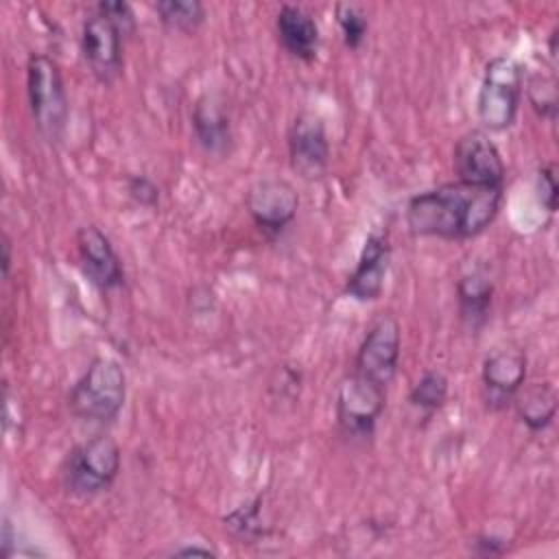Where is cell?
<instances>
[{
    "label": "cell",
    "instance_id": "1",
    "mask_svg": "<svg viewBox=\"0 0 559 559\" xmlns=\"http://www.w3.org/2000/svg\"><path fill=\"white\" fill-rule=\"evenodd\" d=\"M504 188L448 181L417 192L406 203V225L415 236L467 240L483 234L498 216Z\"/></svg>",
    "mask_w": 559,
    "mask_h": 559
},
{
    "label": "cell",
    "instance_id": "2",
    "mask_svg": "<svg viewBox=\"0 0 559 559\" xmlns=\"http://www.w3.org/2000/svg\"><path fill=\"white\" fill-rule=\"evenodd\" d=\"M127 400V373L109 356L94 358L68 393V408L76 419L92 424L114 421Z\"/></svg>",
    "mask_w": 559,
    "mask_h": 559
},
{
    "label": "cell",
    "instance_id": "3",
    "mask_svg": "<svg viewBox=\"0 0 559 559\" xmlns=\"http://www.w3.org/2000/svg\"><path fill=\"white\" fill-rule=\"evenodd\" d=\"M26 96L31 118L48 144H59L68 124V94L57 61L33 52L26 61Z\"/></svg>",
    "mask_w": 559,
    "mask_h": 559
},
{
    "label": "cell",
    "instance_id": "4",
    "mask_svg": "<svg viewBox=\"0 0 559 559\" xmlns=\"http://www.w3.org/2000/svg\"><path fill=\"white\" fill-rule=\"evenodd\" d=\"M122 467V450L109 435L74 445L61 465V485L70 496L92 498L107 491Z\"/></svg>",
    "mask_w": 559,
    "mask_h": 559
},
{
    "label": "cell",
    "instance_id": "5",
    "mask_svg": "<svg viewBox=\"0 0 559 559\" xmlns=\"http://www.w3.org/2000/svg\"><path fill=\"white\" fill-rule=\"evenodd\" d=\"M524 94V70L507 55L491 57L485 63L476 96V116L483 131H507L518 120Z\"/></svg>",
    "mask_w": 559,
    "mask_h": 559
},
{
    "label": "cell",
    "instance_id": "6",
    "mask_svg": "<svg viewBox=\"0 0 559 559\" xmlns=\"http://www.w3.org/2000/svg\"><path fill=\"white\" fill-rule=\"evenodd\" d=\"M386 391L349 373L336 391V428L349 441H369L384 411Z\"/></svg>",
    "mask_w": 559,
    "mask_h": 559
},
{
    "label": "cell",
    "instance_id": "7",
    "mask_svg": "<svg viewBox=\"0 0 559 559\" xmlns=\"http://www.w3.org/2000/svg\"><path fill=\"white\" fill-rule=\"evenodd\" d=\"M400 349H402L400 321L393 314H382L362 336L354 356L352 373L386 391L397 373Z\"/></svg>",
    "mask_w": 559,
    "mask_h": 559
},
{
    "label": "cell",
    "instance_id": "8",
    "mask_svg": "<svg viewBox=\"0 0 559 559\" xmlns=\"http://www.w3.org/2000/svg\"><path fill=\"white\" fill-rule=\"evenodd\" d=\"M124 33L105 13L94 9L81 26V52L90 72L105 85L122 74Z\"/></svg>",
    "mask_w": 559,
    "mask_h": 559
},
{
    "label": "cell",
    "instance_id": "9",
    "mask_svg": "<svg viewBox=\"0 0 559 559\" xmlns=\"http://www.w3.org/2000/svg\"><path fill=\"white\" fill-rule=\"evenodd\" d=\"M245 207L253 225L264 236L277 238L295 221L299 210V194L290 181L266 177L249 188Z\"/></svg>",
    "mask_w": 559,
    "mask_h": 559
},
{
    "label": "cell",
    "instance_id": "10",
    "mask_svg": "<svg viewBox=\"0 0 559 559\" xmlns=\"http://www.w3.org/2000/svg\"><path fill=\"white\" fill-rule=\"evenodd\" d=\"M452 166L459 181L504 188L507 166L496 142L483 129L465 131L452 151Z\"/></svg>",
    "mask_w": 559,
    "mask_h": 559
},
{
    "label": "cell",
    "instance_id": "11",
    "mask_svg": "<svg viewBox=\"0 0 559 559\" xmlns=\"http://www.w3.org/2000/svg\"><path fill=\"white\" fill-rule=\"evenodd\" d=\"M79 264L85 280L100 293L120 288L124 284L122 262L109 236L96 225H83L74 234Z\"/></svg>",
    "mask_w": 559,
    "mask_h": 559
},
{
    "label": "cell",
    "instance_id": "12",
    "mask_svg": "<svg viewBox=\"0 0 559 559\" xmlns=\"http://www.w3.org/2000/svg\"><path fill=\"white\" fill-rule=\"evenodd\" d=\"M290 168L301 179H319L330 164V140L321 116L304 111L288 129Z\"/></svg>",
    "mask_w": 559,
    "mask_h": 559
},
{
    "label": "cell",
    "instance_id": "13",
    "mask_svg": "<svg viewBox=\"0 0 559 559\" xmlns=\"http://www.w3.org/2000/svg\"><path fill=\"white\" fill-rule=\"evenodd\" d=\"M391 262V240L386 229H371L360 249L354 271L347 275L345 295L367 304L376 301L384 290V280Z\"/></svg>",
    "mask_w": 559,
    "mask_h": 559
},
{
    "label": "cell",
    "instance_id": "14",
    "mask_svg": "<svg viewBox=\"0 0 559 559\" xmlns=\"http://www.w3.org/2000/svg\"><path fill=\"white\" fill-rule=\"evenodd\" d=\"M526 354L515 347L496 349L483 360L480 384L487 408L502 411L511 406L515 393L526 382Z\"/></svg>",
    "mask_w": 559,
    "mask_h": 559
},
{
    "label": "cell",
    "instance_id": "15",
    "mask_svg": "<svg viewBox=\"0 0 559 559\" xmlns=\"http://www.w3.org/2000/svg\"><path fill=\"white\" fill-rule=\"evenodd\" d=\"M275 33L280 46L295 59L312 63L319 52L321 35L317 20L297 4H282L275 15Z\"/></svg>",
    "mask_w": 559,
    "mask_h": 559
},
{
    "label": "cell",
    "instance_id": "16",
    "mask_svg": "<svg viewBox=\"0 0 559 559\" xmlns=\"http://www.w3.org/2000/svg\"><path fill=\"white\" fill-rule=\"evenodd\" d=\"M192 131L207 155L223 157L231 148V122L223 100L216 94H203L192 107Z\"/></svg>",
    "mask_w": 559,
    "mask_h": 559
},
{
    "label": "cell",
    "instance_id": "17",
    "mask_svg": "<svg viewBox=\"0 0 559 559\" xmlns=\"http://www.w3.org/2000/svg\"><path fill=\"white\" fill-rule=\"evenodd\" d=\"M491 304L493 280L485 269H472L456 280V312L469 332L485 328L491 317Z\"/></svg>",
    "mask_w": 559,
    "mask_h": 559
},
{
    "label": "cell",
    "instance_id": "18",
    "mask_svg": "<svg viewBox=\"0 0 559 559\" xmlns=\"http://www.w3.org/2000/svg\"><path fill=\"white\" fill-rule=\"evenodd\" d=\"M511 406L515 408L518 419L531 432H542L555 419L557 395L548 382H533V384L524 382L522 389L515 393Z\"/></svg>",
    "mask_w": 559,
    "mask_h": 559
},
{
    "label": "cell",
    "instance_id": "19",
    "mask_svg": "<svg viewBox=\"0 0 559 559\" xmlns=\"http://www.w3.org/2000/svg\"><path fill=\"white\" fill-rule=\"evenodd\" d=\"M448 391H450L448 376L441 369H426L417 378V382L411 386L408 402L413 408L430 415V413H437L439 408H443V404L448 400Z\"/></svg>",
    "mask_w": 559,
    "mask_h": 559
},
{
    "label": "cell",
    "instance_id": "20",
    "mask_svg": "<svg viewBox=\"0 0 559 559\" xmlns=\"http://www.w3.org/2000/svg\"><path fill=\"white\" fill-rule=\"evenodd\" d=\"M153 9L170 31L194 33L205 22V7L199 0H159Z\"/></svg>",
    "mask_w": 559,
    "mask_h": 559
},
{
    "label": "cell",
    "instance_id": "21",
    "mask_svg": "<svg viewBox=\"0 0 559 559\" xmlns=\"http://www.w3.org/2000/svg\"><path fill=\"white\" fill-rule=\"evenodd\" d=\"M334 15H336V24H338V28H341L343 44H345L349 50H358L360 44L365 41L367 28H369L367 13H365L360 7H356V4L338 2V4L334 7Z\"/></svg>",
    "mask_w": 559,
    "mask_h": 559
},
{
    "label": "cell",
    "instance_id": "22",
    "mask_svg": "<svg viewBox=\"0 0 559 559\" xmlns=\"http://www.w3.org/2000/svg\"><path fill=\"white\" fill-rule=\"evenodd\" d=\"M524 90H526L528 103L537 111V116L548 118L550 122H555V118H557V81H555V74H550V76L535 74L524 83Z\"/></svg>",
    "mask_w": 559,
    "mask_h": 559
},
{
    "label": "cell",
    "instance_id": "23",
    "mask_svg": "<svg viewBox=\"0 0 559 559\" xmlns=\"http://www.w3.org/2000/svg\"><path fill=\"white\" fill-rule=\"evenodd\" d=\"M260 502L262 498L258 496L255 500H251L249 504H242L238 507L236 511H231L229 515L223 518L225 526L240 539H253L262 533V526H260Z\"/></svg>",
    "mask_w": 559,
    "mask_h": 559
},
{
    "label": "cell",
    "instance_id": "24",
    "mask_svg": "<svg viewBox=\"0 0 559 559\" xmlns=\"http://www.w3.org/2000/svg\"><path fill=\"white\" fill-rule=\"evenodd\" d=\"M537 192H539V201L548 210V214H555L557 212V197H559L555 164H542L537 168Z\"/></svg>",
    "mask_w": 559,
    "mask_h": 559
},
{
    "label": "cell",
    "instance_id": "25",
    "mask_svg": "<svg viewBox=\"0 0 559 559\" xmlns=\"http://www.w3.org/2000/svg\"><path fill=\"white\" fill-rule=\"evenodd\" d=\"M129 197L144 207H153L159 203V186L146 175H133L127 179Z\"/></svg>",
    "mask_w": 559,
    "mask_h": 559
},
{
    "label": "cell",
    "instance_id": "26",
    "mask_svg": "<svg viewBox=\"0 0 559 559\" xmlns=\"http://www.w3.org/2000/svg\"><path fill=\"white\" fill-rule=\"evenodd\" d=\"M94 9L105 13L109 20H114L124 35H131L135 31V15L129 2L122 0H103Z\"/></svg>",
    "mask_w": 559,
    "mask_h": 559
},
{
    "label": "cell",
    "instance_id": "27",
    "mask_svg": "<svg viewBox=\"0 0 559 559\" xmlns=\"http://www.w3.org/2000/svg\"><path fill=\"white\" fill-rule=\"evenodd\" d=\"M509 550V544L504 537L496 533H480L472 542V552L476 557H500Z\"/></svg>",
    "mask_w": 559,
    "mask_h": 559
},
{
    "label": "cell",
    "instance_id": "28",
    "mask_svg": "<svg viewBox=\"0 0 559 559\" xmlns=\"http://www.w3.org/2000/svg\"><path fill=\"white\" fill-rule=\"evenodd\" d=\"M170 555L175 557H188V555H205V557H214L216 552L212 548H205V546H181V548H175Z\"/></svg>",
    "mask_w": 559,
    "mask_h": 559
},
{
    "label": "cell",
    "instance_id": "29",
    "mask_svg": "<svg viewBox=\"0 0 559 559\" xmlns=\"http://www.w3.org/2000/svg\"><path fill=\"white\" fill-rule=\"evenodd\" d=\"M0 249H2V275L9 277V271H11V240H9L7 234L2 236Z\"/></svg>",
    "mask_w": 559,
    "mask_h": 559
}]
</instances>
